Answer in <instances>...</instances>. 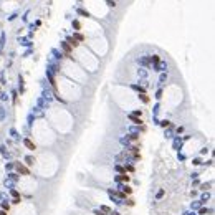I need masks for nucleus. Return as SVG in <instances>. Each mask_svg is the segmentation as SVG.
<instances>
[{
  "label": "nucleus",
  "mask_w": 215,
  "mask_h": 215,
  "mask_svg": "<svg viewBox=\"0 0 215 215\" xmlns=\"http://www.w3.org/2000/svg\"><path fill=\"white\" fill-rule=\"evenodd\" d=\"M17 171L20 172V174H23V175H28V174H30V171H28L27 167H23L22 164H17Z\"/></svg>",
  "instance_id": "nucleus-1"
},
{
  "label": "nucleus",
  "mask_w": 215,
  "mask_h": 215,
  "mask_svg": "<svg viewBox=\"0 0 215 215\" xmlns=\"http://www.w3.org/2000/svg\"><path fill=\"white\" fill-rule=\"evenodd\" d=\"M23 144H25V146H27V147H28V149H30V151H35V144H33V142H32V141H28V139H25V141H23Z\"/></svg>",
  "instance_id": "nucleus-2"
},
{
  "label": "nucleus",
  "mask_w": 215,
  "mask_h": 215,
  "mask_svg": "<svg viewBox=\"0 0 215 215\" xmlns=\"http://www.w3.org/2000/svg\"><path fill=\"white\" fill-rule=\"evenodd\" d=\"M118 180H121V182H129V175H126V174H121L119 177H118Z\"/></svg>",
  "instance_id": "nucleus-3"
},
{
  "label": "nucleus",
  "mask_w": 215,
  "mask_h": 215,
  "mask_svg": "<svg viewBox=\"0 0 215 215\" xmlns=\"http://www.w3.org/2000/svg\"><path fill=\"white\" fill-rule=\"evenodd\" d=\"M123 192H124V194H131V192H132V189L129 187V185H126V187H123Z\"/></svg>",
  "instance_id": "nucleus-4"
},
{
  "label": "nucleus",
  "mask_w": 215,
  "mask_h": 215,
  "mask_svg": "<svg viewBox=\"0 0 215 215\" xmlns=\"http://www.w3.org/2000/svg\"><path fill=\"white\" fill-rule=\"evenodd\" d=\"M70 45H71V46H78L80 43H78V41H76L75 38H73V40H70Z\"/></svg>",
  "instance_id": "nucleus-5"
},
{
  "label": "nucleus",
  "mask_w": 215,
  "mask_h": 215,
  "mask_svg": "<svg viewBox=\"0 0 215 215\" xmlns=\"http://www.w3.org/2000/svg\"><path fill=\"white\" fill-rule=\"evenodd\" d=\"M2 208H4V210H8V208H10V205H8L7 202H4V203H2Z\"/></svg>",
  "instance_id": "nucleus-6"
},
{
  "label": "nucleus",
  "mask_w": 215,
  "mask_h": 215,
  "mask_svg": "<svg viewBox=\"0 0 215 215\" xmlns=\"http://www.w3.org/2000/svg\"><path fill=\"white\" fill-rule=\"evenodd\" d=\"M27 164H30V166L33 164V159H32V157H27Z\"/></svg>",
  "instance_id": "nucleus-7"
},
{
  "label": "nucleus",
  "mask_w": 215,
  "mask_h": 215,
  "mask_svg": "<svg viewBox=\"0 0 215 215\" xmlns=\"http://www.w3.org/2000/svg\"><path fill=\"white\" fill-rule=\"evenodd\" d=\"M0 215H7V212H5V210H4V212H0Z\"/></svg>",
  "instance_id": "nucleus-8"
}]
</instances>
